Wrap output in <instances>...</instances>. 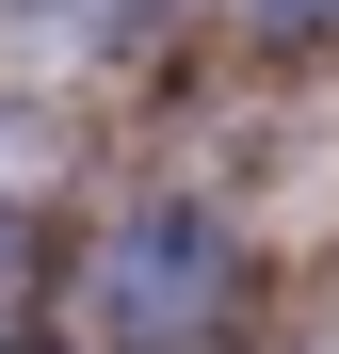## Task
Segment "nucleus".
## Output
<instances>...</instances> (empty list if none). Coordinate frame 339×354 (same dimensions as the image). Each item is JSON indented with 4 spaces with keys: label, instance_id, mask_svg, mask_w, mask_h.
Masks as SVG:
<instances>
[{
    "label": "nucleus",
    "instance_id": "obj_1",
    "mask_svg": "<svg viewBox=\"0 0 339 354\" xmlns=\"http://www.w3.org/2000/svg\"><path fill=\"white\" fill-rule=\"evenodd\" d=\"M210 306H226V225L210 209H146V225L97 242V322L113 338H194Z\"/></svg>",
    "mask_w": 339,
    "mask_h": 354
},
{
    "label": "nucleus",
    "instance_id": "obj_2",
    "mask_svg": "<svg viewBox=\"0 0 339 354\" xmlns=\"http://www.w3.org/2000/svg\"><path fill=\"white\" fill-rule=\"evenodd\" d=\"M291 17H323V32H339V0H291Z\"/></svg>",
    "mask_w": 339,
    "mask_h": 354
}]
</instances>
